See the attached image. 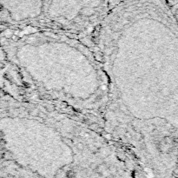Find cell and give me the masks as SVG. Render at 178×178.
<instances>
[{
  "label": "cell",
  "mask_w": 178,
  "mask_h": 178,
  "mask_svg": "<svg viewBox=\"0 0 178 178\" xmlns=\"http://www.w3.org/2000/svg\"><path fill=\"white\" fill-rule=\"evenodd\" d=\"M110 10V0H44L41 26L92 35Z\"/></svg>",
  "instance_id": "3"
},
{
  "label": "cell",
  "mask_w": 178,
  "mask_h": 178,
  "mask_svg": "<svg viewBox=\"0 0 178 178\" xmlns=\"http://www.w3.org/2000/svg\"><path fill=\"white\" fill-rule=\"evenodd\" d=\"M18 62L33 101L72 112L103 127L108 103L104 70L85 35L43 26H20Z\"/></svg>",
  "instance_id": "2"
},
{
  "label": "cell",
  "mask_w": 178,
  "mask_h": 178,
  "mask_svg": "<svg viewBox=\"0 0 178 178\" xmlns=\"http://www.w3.org/2000/svg\"><path fill=\"white\" fill-rule=\"evenodd\" d=\"M177 31L165 0H124L91 36L107 78L103 130L127 157L150 170L165 165L177 143L169 107Z\"/></svg>",
  "instance_id": "1"
},
{
  "label": "cell",
  "mask_w": 178,
  "mask_h": 178,
  "mask_svg": "<svg viewBox=\"0 0 178 178\" xmlns=\"http://www.w3.org/2000/svg\"><path fill=\"white\" fill-rule=\"evenodd\" d=\"M123 1H124V0H110V9L113 8L114 6H116V5Z\"/></svg>",
  "instance_id": "4"
}]
</instances>
